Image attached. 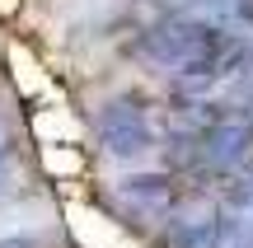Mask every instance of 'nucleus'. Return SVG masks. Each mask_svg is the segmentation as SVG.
<instances>
[{"mask_svg": "<svg viewBox=\"0 0 253 248\" xmlns=\"http://www.w3.org/2000/svg\"><path fill=\"white\" fill-rule=\"evenodd\" d=\"M0 248H38V239H28V234H9V239H0Z\"/></svg>", "mask_w": 253, "mask_h": 248, "instance_id": "20e7f679", "label": "nucleus"}, {"mask_svg": "<svg viewBox=\"0 0 253 248\" xmlns=\"http://www.w3.org/2000/svg\"><path fill=\"white\" fill-rule=\"evenodd\" d=\"M118 202L131 215L160 220V215H169L183 197H178V187H173L169 174H131V178H122V183H118Z\"/></svg>", "mask_w": 253, "mask_h": 248, "instance_id": "7ed1b4c3", "label": "nucleus"}, {"mask_svg": "<svg viewBox=\"0 0 253 248\" xmlns=\"http://www.w3.org/2000/svg\"><path fill=\"white\" fill-rule=\"evenodd\" d=\"M9 155V131H5V122H0V159Z\"/></svg>", "mask_w": 253, "mask_h": 248, "instance_id": "39448f33", "label": "nucleus"}, {"mask_svg": "<svg viewBox=\"0 0 253 248\" xmlns=\"http://www.w3.org/2000/svg\"><path fill=\"white\" fill-rule=\"evenodd\" d=\"M9 187V169H5V159H0V192Z\"/></svg>", "mask_w": 253, "mask_h": 248, "instance_id": "423d86ee", "label": "nucleus"}, {"mask_svg": "<svg viewBox=\"0 0 253 248\" xmlns=\"http://www.w3.org/2000/svg\"><path fill=\"white\" fill-rule=\"evenodd\" d=\"M225 239V211L211 197H188L164 220V248H220Z\"/></svg>", "mask_w": 253, "mask_h": 248, "instance_id": "f03ea898", "label": "nucleus"}, {"mask_svg": "<svg viewBox=\"0 0 253 248\" xmlns=\"http://www.w3.org/2000/svg\"><path fill=\"white\" fill-rule=\"evenodd\" d=\"M239 248H253V244H239Z\"/></svg>", "mask_w": 253, "mask_h": 248, "instance_id": "0eeeda50", "label": "nucleus"}, {"mask_svg": "<svg viewBox=\"0 0 253 248\" xmlns=\"http://www.w3.org/2000/svg\"><path fill=\"white\" fill-rule=\"evenodd\" d=\"M249 117H253V108H249Z\"/></svg>", "mask_w": 253, "mask_h": 248, "instance_id": "6e6552de", "label": "nucleus"}, {"mask_svg": "<svg viewBox=\"0 0 253 248\" xmlns=\"http://www.w3.org/2000/svg\"><path fill=\"white\" fill-rule=\"evenodd\" d=\"M99 145L113 159H136L155 145L150 131V112L136 99H108V108L99 112Z\"/></svg>", "mask_w": 253, "mask_h": 248, "instance_id": "f257e3e1", "label": "nucleus"}]
</instances>
